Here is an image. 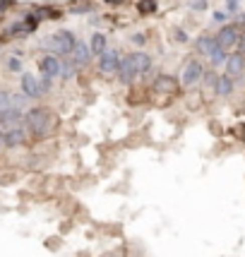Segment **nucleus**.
I'll return each instance as SVG.
<instances>
[{
  "label": "nucleus",
  "mask_w": 245,
  "mask_h": 257,
  "mask_svg": "<svg viewBox=\"0 0 245 257\" xmlns=\"http://www.w3.org/2000/svg\"><path fill=\"white\" fill-rule=\"evenodd\" d=\"M53 125H56V115L44 108V106H36V108H29V111L24 113V127H27V133L36 137V140H41L46 135L53 130Z\"/></svg>",
  "instance_id": "obj_1"
},
{
  "label": "nucleus",
  "mask_w": 245,
  "mask_h": 257,
  "mask_svg": "<svg viewBox=\"0 0 245 257\" xmlns=\"http://www.w3.org/2000/svg\"><path fill=\"white\" fill-rule=\"evenodd\" d=\"M46 51L51 53V56H72V51H75V46H77V36L70 32V29H60V32L51 34V36H46L44 41H41Z\"/></svg>",
  "instance_id": "obj_2"
},
{
  "label": "nucleus",
  "mask_w": 245,
  "mask_h": 257,
  "mask_svg": "<svg viewBox=\"0 0 245 257\" xmlns=\"http://www.w3.org/2000/svg\"><path fill=\"white\" fill-rule=\"evenodd\" d=\"M39 70H41V77L56 79V77H60V72H63V60L58 56L46 53V56L39 60Z\"/></svg>",
  "instance_id": "obj_3"
},
{
  "label": "nucleus",
  "mask_w": 245,
  "mask_h": 257,
  "mask_svg": "<svg viewBox=\"0 0 245 257\" xmlns=\"http://www.w3.org/2000/svg\"><path fill=\"white\" fill-rule=\"evenodd\" d=\"M202 77H204V67L197 60H188V65L183 67V72H180V82L185 87H195Z\"/></svg>",
  "instance_id": "obj_4"
},
{
  "label": "nucleus",
  "mask_w": 245,
  "mask_h": 257,
  "mask_svg": "<svg viewBox=\"0 0 245 257\" xmlns=\"http://www.w3.org/2000/svg\"><path fill=\"white\" fill-rule=\"evenodd\" d=\"M20 84H22V94L27 96V99H41V96H44L41 79L34 77L32 72H24L22 79H20Z\"/></svg>",
  "instance_id": "obj_5"
},
{
  "label": "nucleus",
  "mask_w": 245,
  "mask_h": 257,
  "mask_svg": "<svg viewBox=\"0 0 245 257\" xmlns=\"http://www.w3.org/2000/svg\"><path fill=\"white\" fill-rule=\"evenodd\" d=\"M118 67H120V53L118 51H106L103 56H99V70L101 75H113V72H118Z\"/></svg>",
  "instance_id": "obj_6"
},
{
  "label": "nucleus",
  "mask_w": 245,
  "mask_h": 257,
  "mask_svg": "<svg viewBox=\"0 0 245 257\" xmlns=\"http://www.w3.org/2000/svg\"><path fill=\"white\" fill-rule=\"evenodd\" d=\"M22 123H24V111L22 108H8V111H0V127H3V130L20 127Z\"/></svg>",
  "instance_id": "obj_7"
},
{
  "label": "nucleus",
  "mask_w": 245,
  "mask_h": 257,
  "mask_svg": "<svg viewBox=\"0 0 245 257\" xmlns=\"http://www.w3.org/2000/svg\"><path fill=\"white\" fill-rule=\"evenodd\" d=\"M240 41V34H238V29H235L233 24H228V27H223L221 32L216 34V44H219V48H231V46H235Z\"/></svg>",
  "instance_id": "obj_8"
},
{
  "label": "nucleus",
  "mask_w": 245,
  "mask_h": 257,
  "mask_svg": "<svg viewBox=\"0 0 245 257\" xmlns=\"http://www.w3.org/2000/svg\"><path fill=\"white\" fill-rule=\"evenodd\" d=\"M27 127L20 125V127H10V130H3V137H5V147H22L27 142Z\"/></svg>",
  "instance_id": "obj_9"
},
{
  "label": "nucleus",
  "mask_w": 245,
  "mask_h": 257,
  "mask_svg": "<svg viewBox=\"0 0 245 257\" xmlns=\"http://www.w3.org/2000/svg\"><path fill=\"white\" fill-rule=\"evenodd\" d=\"M135 77H137V67H135L133 58H130V56L120 58V67H118V79H120L122 84H130Z\"/></svg>",
  "instance_id": "obj_10"
},
{
  "label": "nucleus",
  "mask_w": 245,
  "mask_h": 257,
  "mask_svg": "<svg viewBox=\"0 0 245 257\" xmlns=\"http://www.w3.org/2000/svg\"><path fill=\"white\" fill-rule=\"evenodd\" d=\"M226 72H228L231 77L243 75L245 72V56L243 53H233V56H228V60H226Z\"/></svg>",
  "instance_id": "obj_11"
},
{
  "label": "nucleus",
  "mask_w": 245,
  "mask_h": 257,
  "mask_svg": "<svg viewBox=\"0 0 245 257\" xmlns=\"http://www.w3.org/2000/svg\"><path fill=\"white\" fill-rule=\"evenodd\" d=\"M89 60H91L89 44H84V41H77L75 51H72V63H75V65H87Z\"/></svg>",
  "instance_id": "obj_12"
},
{
  "label": "nucleus",
  "mask_w": 245,
  "mask_h": 257,
  "mask_svg": "<svg viewBox=\"0 0 245 257\" xmlns=\"http://www.w3.org/2000/svg\"><path fill=\"white\" fill-rule=\"evenodd\" d=\"M195 46H197V51H200L202 56H212L214 51H216V48H219V44H216V39H212V36H207V34H202L200 39H197V41H195Z\"/></svg>",
  "instance_id": "obj_13"
},
{
  "label": "nucleus",
  "mask_w": 245,
  "mask_h": 257,
  "mask_svg": "<svg viewBox=\"0 0 245 257\" xmlns=\"http://www.w3.org/2000/svg\"><path fill=\"white\" fill-rule=\"evenodd\" d=\"M130 58H133L135 67H137V75H147V72L152 70V58L147 56V53L137 51V53H130Z\"/></svg>",
  "instance_id": "obj_14"
},
{
  "label": "nucleus",
  "mask_w": 245,
  "mask_h": 257,
  "mask_svg": "<svg viewBox=\"0 0 245 257\" xmlns=\"http://www.w3.org/2000/svg\"><path fill=\"white\" fill-rule=\"evenodd\" d=\"M89 51H91V56H103V53L108 51V46H106V36H103L101 32L91 34V39H89Z\"/></svg>",
  "instance_id": "obj_15"
},
{
  "label": "nucleus",
  "mask_w": 245,
  "mask_h": 257,
  "mask_svg": "<svg viewBox=\"0 0 245 257\" xmlns=\"http://www.w3.org/2000/svg\"><path fill=\"white\" fill-rule=\"evenodd\" d=\"M214 89H216V96H228L233 91V77L231 75H221V77L216 79Z\"/></svg>",
  "instance_id": "obj_16"
},
{
  "label": "nucleus",
  "mask_w": 245,
  "mask_h": 257,
  "mask_svg": "<svg viewBox=\"0 0 245 257\" xmlns=\"http://www.w3.org/2000/svg\"><path fill=\"white\" fill-rule=\"evenodd\" d=\"M154 89L161 91V94H171V91L176 89V79L171 77V75H161V77L154 79Z\"/></svg>",
  "instance_id": "obj_17"
},
{
  "label": "nucleus",
  "mask_w": 245,
  "mask_h": 257,
  "mask_svg": "<svg viewBox=\"0 0 245 257\" xmlns=\"http://www.w3.org/2000/svg\"><path fill=\"white\" fill-rule=\"evenodd\" d=\"M209 60H212V65H226V60H228V53H226L223 48H216L212 56H209Z\"/></svg>",
  "instance_id": "obj_18"
},
{
  "label": "nucleus",
  "mask_w": 245,
  "mask_h": 257,
  "mask_svg": "<svg viewBox=\"0 0 245 257\" xmlns=\"http://www.w3.org/2000/svg\"><path fill=\"white\" fill-rule=\"evenodd\" d=\"M8 108H15L12 106V94L8 89H0V111H8Z\"/></svg>",
  "instance_id": "obj_19"
},
{
  "label": "nucleus",
  "mask_w": 245,
  "mask_h": 257,
  "mask_svg": "<svg viewBox=\"0 0 245 257\" xmlns=\"http://www.w3.org/2000/svg\"><path fill=\"white\" fill-rule=\"evenodd\" d=\"M5 65H8V70H10V72H22L24 63L17 56H12V58H8V63H5Z\"/></svg>",
  "instance_id": "obj_20"
},
{
  "label": "nucleus",
  "mask_w": 245,
  "mask_h": 257,
  "mask_svg": "<svg viewBox=\"0 0 245 257\" xmlns=\"http://www.w3.org/2000/svg\"><path fill=\"white\" fill-rule=\"evenodd\" d=\"M156 10V0H140V12H154Z\"/></svg>",
  "instance_id": "obj_21"
},
{
  "label": "nucleus",
  "mask_w": 245,
  "mask_h": 257,
  "mask_svg": "<svg viewBox=\"0 0 245 257\" xmlns=\"http://www.w3.org/2000/svg\"><path fill=\"white\" fill-rule=\"evenodd\" d=\"M130 41H133L135 46H145L147 44V36H145V34H133V36H130Z\"/></svg>",
  "instance_id": "obj_22"
},
{
  "label": "nucleus",
  "mask_w": 245,
  "mask_h": 257,
  "mask_svg": "<svg viewBox=\"0 0 245 257\" xmlns=\"http://www.w3.org/2000/svg\"><path fill=\"white\" fill-rule=\"evenodd\" d=\"M238 0H226V12H238Z\"/></svg>",
  "instance_id": "obj_23"
},
{
  "label": "nucleus",
  "mask_w": 245,
  "mask_h": 257,
  "mask_svg": "<svg viewBox=\"0 0 245 257\" xmlns=\"http://www.w3.org/2000/svg\"><path fill=\"white\" fill-rule=\"evenodd\" d=\"M202 79H204L207 84H216V79H219V77H216L214 72H207V75H204V77H202Z\"/></svg>",
  "instance_id": "obj_24"
},
{
  "label": "nucleus",
  "mask_w": 245,
  "mask_h": 257,
  "mask_svg": "<svg viewBox=\"0 0 245 257\" xmlns=\"http://www.w3.org/2000/svg\"><path fill=\"white\" fill-rule=\"evenodd\" d=\"M176 39H178L180 44H185V41H188V36H185V34L180 32V29H176Z\"/></svg>",
  "instance_id": "obj_25"
},
{
  "label": "nucleus",
  "mask_w": 245,
  "mask_h": 257,
  "mask_svg": "<svg viewBox=\"0 0 245 257\" xmlns=\"http://www.w3.org/2000/svg\"><path fill=\"white\" fill-rule=\"evenodd\" d=\"M12 5V0H0V12H5Z\"/></svg>",
  "instance_id": "obj_26"
},
{
  "label": "nucleus",
  "mask_w": 245,
  "mask_h": 257,
  "mask_svg": "<svg viewBox=\"0 0 245 257\" xmlns=\"http://www.w3.org/2000/svg\"><path fill=\"white\" fill-rule=\"evenodd\" d=\"M192 8H195V10H204V8H207V3H202V0H197V3H195Z\"/></svg>",
  "instance_id": "obj_27"
},
{
  "label": "nucleus",
  "mask_w": 245,
  "mask_h": 257,
  "mask_svg": "<svg viewBox=\"0 0 245 257\" xmlns=\"http://www.w3.org/2000/svg\"><path fill=\"white\" fill-rule=\"evenodd\" d=\"M214 20H216V22H223V20H226V15H223V12H214Z\"/></svg>",
  "instance_id": "obj_28"
},
{
  "label": "nucleus",
  "mask_w": 245,
  "mask_h": 257,
  "mask_svg": "<svg viewBox=\"0 0 245 257\" xmlns=\"http://www.w3.org/2000/svg\"><path fill=\"white\" fill-rule=\"evenodd\" d=\"M238 44H240V53H243V56H245V34H243V36H240V41H238Z\"/></svg>",
  "instance_id": "obj_29"
},
{
  "label": "nucleus",
  "mask_w": 245,
  "mask_h": 257,
  "mask_svg": "<svg viewBox=\"0 0 245 257\" xmlns=\"http://www.w3.org/2000/svg\"><path fill=\"white\" fill-rule=\"evenodd\" d=\"M5 147V137H3V130H0V149Z\"/></svg>",
  "instance_id": "obj_30"
},
{
  "label": "nucleus",
  "mask_w": 245,
  "mask_h": 257,
  "mask_svg": "<svg viewBox=\"0 0 245 257\" xmlns=\"http://www.w3.org/2000/svg\"><path fill=\"white\" fill-rule=\"evenodd\" d=\"M106 3H113V5H118V3H122V0H106Z\"/></svg>",
  "instance_id": "obj_31"
}]
</instances>
